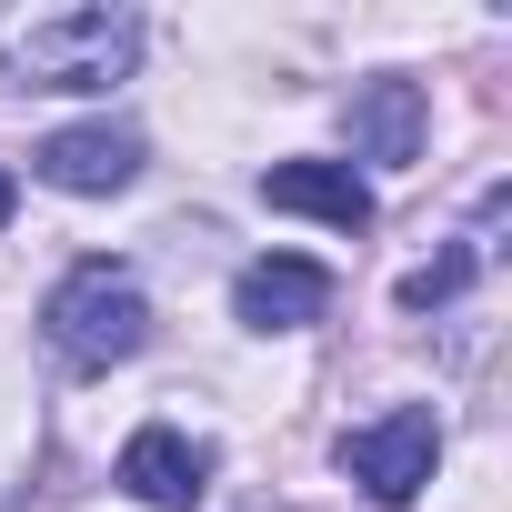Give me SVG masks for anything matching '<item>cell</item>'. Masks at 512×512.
<instances>
[{"label":"cell","instance_id":"cell-5","mask_svg":"<svg viewBox=\"0 0 512 512\" xmlns=\"http://www.w3.org/2000/svg\"><path fill=\"white\" fill-rule=\"evenodd\" d=\"M231 312H241L251 332H302V322L332 312V272L302 262V251H272V262H251V272L231 282Z\"/></svg>","mask_w":512,"mask_h":512},{"label":"cell","instance_id":"cell-10","mask_svg":"<svg viewBox=\"0 0 512 512\" xmlns=\"http://www.w3.org/2000/svg\"><path fill=\"white\" fill-rule=\"evenodd\" d=\"M11 211H21V181H11V171H0V231H11Z\"/></svg>","mask_w":512,"mask_h":512},{"label":"cell","instance_id":"cell-3","mask_svg":"<svg viewBox=\"0 0 512 512\" xmlns=\"http://www.w3.org/2000/svg\"><path fill=\"white\" fill-rule=\"evenodd\" d=\"M432 462H442V422H432L422 402H402V412L342 432V472H352L372 502H412V492L432 482Z\"/></svg>","mask_w":512,"mask_h":512},{"label":"cell","instance_id":"cell-7","mask_svg":"<svg viewBox=\"0 0 512 512\" xmlns=\"http://www.w3.org/2000/svg\"><path fill=\"white\" fill-rule=\"evenodd\" d=\"M121 482H131L151 512H191L201 482H211V442H191V432H171V422H141V432L121 442Z\"/></svg>","mask_w":512,"mask_h":512},{"label":"cell","instance_id":"cell-4","mask_svg":"<svg viewBox=\"0 0 512 512\" xmlns=\"http://www.w3.org/2000/svg\"><path fill=\"white\" fill-rule=\"evenodd\" d=\"M31 171H41L51 191H81V201H101V191H131V181H141V131H121V121L51 131V141L31 151Z\"/></svg>","mask_w":512,"mask_h":512},{"label":"cell","instance_id":"cell-6","mask_svg":"<svg viewBox=\"0 0 512 512\" xmlns=\"http://www.w3.org/2000/svg\"><path fill=\"white\" fill-rule=\"evenodd\" d=\"M422 81H362L342 101V131H352V161H382V171H412L422 161Z\"/></svg>","mask_w":512,"mask_h":512},{"label":"cell","instance_id":"cell-1","mask_svg":"<svg viewBox=\"0 0 512 512\" xmlns=\"http://www.w3.org/2000/svg\"><path fill=\"white\" fill-rule=\"evenodd\" d=\"M141 61L131 11H31L0 21V81L11 91H111Z\"/></svg>","mask_w":512,"mask_h":512},{"label":"cell","instance_id":"cell-2","mask_svg":"<svg viewBox=\"0 0 512 512\" xmlns=\"http://www.w3.org/2000/svg\"><path fill=\"white\" fill-rule=\"evenodd\" d=\"M41 332H51L61 362L111 372V362H131V352L151 342V302H141V282H131L121 262H81V272L41 302Z\"/></svg>","mask_w":512,"mask_h":512},{"label":"cell","instance_id":"cell-9","mask_svg":"<svg viewBox=\"0 0 512 512\" xmlns=\"http://www.w3.org/2000/svg\"><path fill=\"white\" fill-rule=\"evenodd\" d=\"M472 262H482V241H462V251H442V262H422V272L402 282V312H442V302L472 282Z\"/></svg>","mask_w":512,"mask_h":512},{"label":"cell","instance_id":"cell-8","mask_svg":"<svg viewBox=\"0 0 512 512\" xmlns=\"http://www.w3.org/2000/svg\"><path fill=\"white\" fill-rule=\"evenodd\" d=\"M262 201L272 211H312L332 231H372V191L352 181V161H272L262 171Z\"/></svg>","mask_w":512,"mask_h":512}]
</instances>
